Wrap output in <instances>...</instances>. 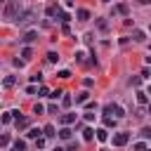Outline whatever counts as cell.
<instances>
[{"mask_svg": "<svg viewBox=\"0 0 151 151\" xmlns=\"http://www.w3.org/2000/svg\"><path fill=\"white\" fill-rule=\"evenodd\" d=\"M104 113H113V118H123L125 116V109L120 104H106L104 106Z\"/></svg>", "mask_w": 151, "mask_h": 151, "instance_id": "obj_1", "label": "cell"}, {"mask_svg": "<svg viewBox=\"0 0 151 151\" xmlns=\"http://www.w3.org/2000/svg\"><path fill=\"white\" fill-rule=\"evenodd\" d=\"M17 12H19V2L9 0V2H7V7H5V19H7V21H12Z\"/></svg>", "mask_w": 151, "mask_h": 151, "instance_id": "obj_2", "label": "cell"}, {"mask_svg": "<svg viewBox=\"0 0 151 151\" xmlns=\"http://www.w3.org/2000/svg\"><path fill=\"white\" fill-rule=\"evenodd\" d=\"M130 142V132H116L113 134V146H125Z\"/></svg>", "mask_w": 151, "mask_h": 151, "instance_id": "obj_3", "label": "cell"}, {"mask_svg": "<svg viewBox=\"0 0 151 151\" xmlns=\"http://www.w3.org/2000/svg\"><path fill=\"white\" fill-rule=\"evenodd\" d=\"M33 17H35V12H33V9L19 12V17H17V24H28V21H33Z\"/></svg>", "mask_w": 151, "mask_h": 151, "instance_id": "obj_4", "label": "cell"}, {"mask_svg": "<svg viewBox=\"0 0 151 151\" xmlns=\"http://www.w3.org/2000/svg\"><path fill=\"white\" fill-rule=\"evenodd\" d=\"M59 14H61V7H59L57 2L47 5V17H59Z\"/></svg>", "mask_w": 151, "mask_h": 151, "instance_id": "obj_5", "label": "cell"}, {"mask_svg": "<svg viewBox=\"0 0 151 151\" xmlns=\"http://www.w3.org/2000/svg\"><path fill=\"white\" fill-rule=\"evenodd\" d=\"M113 12H116V14L127 17V12H130V9H127V5H125V2H120V5H116V7H113Z\"/></svg>", "mask_w": 151, "mask_h": 151, "instance_id": "obj_6", "label": "cell"}, {"mask_svg": "<svg viewBox=\"0 0 151 151\" xmlns=\"http://www.w3.org/2000/svg\"><path fill=\"white\" fill-rule=\"evenodd\" d=\"M132 38H134L137 42H144V40H146V35H144V31H139V28H134V31H132Z\"/></svg>", "mask_w": 151, "mask_h": 151, "instance_id": "obj_7", "label": "cell"}, {"mask_svg": "<svg viewBox=\"0 0 151 151\" xmlns=\"http://www.w3.org/2000/svg\"><path fill=\"white\" fill-rule=\"evenodd\" d=\"M90 99V92H80V94H76V104H85Z\"/></svg>", "mask_w": 151, "mask_h": 151, "instance_id": "obj_8", "label": "cell"}, {"mask_svg": "<svg viewBox=\"0 0 151 151\" xmlns=\"http://www.w3.org/2000/svg\"><path fill=\"white\" fill-rule=\"evenodd\" d=\"M73 120H76V113H64V116H61V123H64V125H71Z\"/></svg>", "mask_w": 151, "mask_h": 151, "instance_id": "obj_9", "label": "cell"}, {"mask_svg": "<svg viewBox=\"0 0 151 151\" xmlns=\"http://www.w3.org/2000/svg\"><path fill=\"white\" fill-rule=\"evenodd\" d=\"M97 139H99V142H106V139H109V130L99 127V130H97Z\"/></svg>", "mask_w": 151, "mask_h": 151, "instance_id": "obj_10", "label": "cell"}, {"mask_svg": "<svg viewBox=\"0 0 151 151\" xmlns=\"http://www.w3.org/2000/svg\"><path fill=\"white\" fill-rule=\"evenodd\" d=\"M35 38H38V33H35V31H28V33H26V35H24L21 40H24V42H33Z\"/></svg>", "mask_w": 151, "mask_h": 151, "instance_id": "obj_11", "label": "cell"}, {"mask_svg": "<svg viewBox=\"0 0 151 151\" xmlns=\"http://www.w3.org/2000/svg\"><path fill=\"white\" fill-rule=\"evenodd\" d=\"M24 127H28V118H17V130H24Z\"/></svg>", "mask_w": 151, "mask_h": 151, "instance_id": "obj_12", "label": "cell"}, {"mask_svg": "<svg viewBox=\"0 0 151 151\" xmlns=\"http://www.w3.org/2000/svg\"><path fill=\"white\" fill-rule=\"evenodd\" d=\"M90 19V12L87 9H78V21H87Z\"/></svg>", "mask_w": 151, "mask_h": 151, "instance_id": "obj_13", "label": "cell"}, {"mask_svg": "<svg viewBox=\"0 0 151 151\" xmlns=\"http://www.w3.org/2000/svg\"><path fill=\"white\" fill-rule=\"evenodd\" d=\"M14 83H17V78H14V76H7V78L2 80V85H5V87H14Z\"/></svg>", "mask_w": 151, "mask_h": 151, "instance_id": "obj_14", "label": "cell"}, {"mask_svg": "<svg viewBox=\"0 0 151 151\" xmlns=\"http://www.w3.org/2000/svg\"><path fill=\"white\" fill-rule=\"evenodd\" d=\"M40 134H42V130H38V127H31V130H28V137H31V139H38Z\"/></svg>", "mask_w": 151, "mask_h": 151, "instance_id": "obj_15", "label": "cell"}, {"mask_svg": "<svg viewBox=\"0 0 151 151\" xmlns=\"http://www.w3.org/2000/svg\"><path fill=\"white\" fill-rule=\"evenodd\" d=\"M59 137H61V139H71V130H68V127L64 125V127L59 130Z\"/></svg>", "mask_w": 151, "mask_h": 151, "instance_id": "obj_16", "label": "cell"}, {"mask_svg": "<svg viewBox=\"0 0 151 151\" xmlns=\"http://www.w3.org/2000/svg\"><path fill=\"white\" fill-rule=\"evenodd\" d=\"M83 137H85L87 142H90V139H94V130H92V127H85V130H83Z\"/></svg>", "mask_w": 151, "mask_h": 151, "instance_id": "obj_17", "label": "cell"}, {"mask_svg": "<svg viewBox=\"0 0 151 151\" xmlns=\"http://www.w3.org/2000/svg\"><path fill=\"white\" fill-rule=\"evenodd\" d=\"M47 61H50V64H57V61H59V54H57V52H50V54H47Z\"/></svg>", "mask_w": 151, "mask_h": 151, "instance_id": "obj_18", "label": "cell"}, {"mask_svg": "<svg viewBox=\"0 0 151 151\" xmlns=\"http://www.w3.org/2000/svg\"><path fill=\"white\" fill-rule=\"evenodd\" d=\"M137 101H139V104H146V101H149L146 92H137Z\"/></svg>", "mask_w": 151, "mask_h": 151, "instance_id": "obj_19", "label": "cell"}, {"mask_svg": "<svg viewBox=\"0 0 151 151\" xmlns=\"http://www.w3.org/2000/svg\"><path fill=\"white\" fill-rule=\"evenodd\" d=\"M12 118H14V113H12V111L2 113V123H5V125H7V123H12Z\"/></svg>", "mask_w": 151, "mask_h": 151, "instance_id": "obj_20", "label": "cell"}, {"mask_svg": "<svg viewBox=\"0 0 151 151\" xmlns=\"http://www.w3.org/2000/svg\"><path fill=\"white\" fill-rule=\"evenodd\" d=\"M42 134H45V137H52V134H54V127H52V125H45V127H42Z\"/></svg>", "mask_w": 151, "mask_h": 151, "instance_id": "obj_21", "label": "cell"}, {"mask_svg": "<svg viewBox=\"0 0 151 151\" xmlns=\"http://www.w3.org/2000/svg\"><path fill=\"white\" fill-rule=\"evenodd\" d=\"M14 149H17V151H24V149H26V142H24V139H17V142H14Z\"/></svg>", "mask_w": 151, "mask_h": 151, "instance_id": "obj_22", "label": "cell"}, {"mask_svg": "<svg viewBox=\"0 0 151 151\" xmlns=\"http://www.w3.org/2000/svg\"><path fill=\"white\" fill-rule=\"evenodd\" d=\"M21 57H24V59H31V57H33V50H31V47H24Z\"/></svg>", "mask_w": 151, "mask_h": 151, "instance_id": "obj_23", "label": "cell"}, {"mask_svg": "<svg viewBox=\"0 0 151 151\" xmlns=\"http://www.w3.org/2000/svg\"><path fill=\"white\" fill-rule=\"evenodd\" d=\"M59 19H61L64 24H68V21H71V14H68V12H61V14H59Z\"/></svg>", "mask_w": 151, "mask_h": 151, "instance_id": "obj_24", "label": "cell"}, {"mask_svg": "<svg viewBox=\"0 0 151 151\" xmlns=\"http://www.w3.org/2000/svg\"><path fill=\"white\" fill-rule=\"evenodd\" d=\"M97 26H99V31H106V28H109V24H106L104 19H97Z\"/></svg>", "mask_w": 151, "mask_h": 151, "instance_id": "obj_25", "label": "cell"}, {"mask_svg": "<svg viewBox=\"0 0 151 151\" xmlns=\"http://www.w3.org/2000/svg\"><path fill=\"white\" fill-rule=\"evenodd\" d=\"M71 101H73V99H71L68 94H61V104H64V106H71Z\"/></svg>", "mask_w": 151, "mask_h": 151, "instance_id": "obj_26", "label": "cell"}, {"mask_svg": "<svg viewBox=\"0 0 151 151\" xmlns=\"http://www.w3.org/2000/svg\"><path fill=\"white\" fill-rule=\"evenodd\" d=\"M104 125H106V127H111V125H116V118H111V116H106V118H104Z\"/></svg>", "mask_w": 151, "mask_h": 151, "instance_id": "obj_27", "label": "cell"}, {"mask_svg": "<svg viewBox=\"0 0 151 151\" xmlns=\"http://www.w3.org/2000/svg\"><path fill=\"white\" fill-rule=\"evenodd\" d=\"M142 137L144 139H151V127H142Z\"/></svg>", "mask_w": 151, "mask_h": 151, "instance_id": "obj_28", "label": "cell"}, {"mask_svg": "<svg viewBox=\"0 0 151 151\" xmlns=\"http://www.w3.org/2000/svg\"><path fill=\"white\" fill-rule=\"evenodd\" d=\"M0 144H2V146H9V134H2V137H0Z\"/></svg>", "mask_w": 151, "mask_h": 151, "instance_id": "obj_29", "label": "cell"}, {"mask_svg": "<svg viewBox=\"0 0 151 151\" xmlns=\"http://www.w3.org/2000/svg\"><path fill=\"white\" fill-rule=\"evenodd\" d=\"M134 151H146V144H144V142H137V144H134Z\"/></svg>", "mask_w": 151, "mask_h": 151, "instance_id": "obj_30", "label": "cell"}, {"mask_svg": "<svg viewBox=\"0 0 151 151\" xmlns=\"http://www.w3.org/2000/svg\"><path fill=\"white\" fill-rule=\"evenodd\" d=\"M139 83H142V78H139V76H134V78H130V85H134V87H137Z\"/></svg>", "mask_w": 151, "mask_h": 151, "instance_id": "obj_31", "label": "cell"}, {"mask_svg": "<svg viewBox=\"0 0 151 151\" xmlns=\"http://www.w3.org/2000/svg\"><path fill=\"white\" fill-rule=\"evenodd\" d=\"M59 78H71V71H66V68H64V71H59Z\"/></svg>", "mask_w": 151, "mask_h": 151, "instance_id": "obj_32", "label": "cell"}, {"mask_svg": "<svg viewBox=\"0 0 151 151\" xmlns=\"http://www.w3.org/2000/svg\"><path fill=\"white\" fill-rule=\"evenodd\" d=\"M40 80H42V76H40V73H35V76H31V83H40Z\"/></svg>", "mask_w": 151, "mask_h": 151, "instance_id": "obj_33", "label": "cell"}, {"mask_svg": "<svg viewBox=\"0 0 151 151\" xmlns=\"http://www.w3.org/2000/svg\"><path fill=\"white\" fill-rule=\"evenodd\" d=\"M38 94H40V97H50V92H47V87H40V90H38Z\"/></svg>", "mask_w": 151, "mask_h": 151, "instance_id": "obj_34", "label": "cell"}, {"mask_svg": "<svg viewBox=\"0 0 151 151\" xmlns=\"http://www.w3.org/2000/svg\"><path fill=\"white\" fill-rule=\"evenodd\" d=\"M61 94H64V92H59V90H54V92H50V97H52V99H59Z\"/></svg>", "mask_w": 151, "mask_h": 151, "instance_id": "obj_35", "label": "cell"}, {"mask_svg": "<svg viewBox=\"0 0 151 151\" xmlns=\"http://www.w3.org/2000/svg\"><path fill=\"white\" fill-rule=\"evenodd\" d=\"M33 111H35V113H42V111H45V106H42V104H35V106H33Z\"/></svg>", "mask_w": 151, "mask_h": 151, "instance_id": "obj_36", "label": "cell"}, {"mask_svg": "<svg viewBox=\"0 0 151 151\" xmlns=\"http://www.w3.org/2000/svg\"><path fill=\"white\" fill-rule=\"evenodd\" d=\"M35 146H38V149H42V146H45V139H42V137H38V139H35Z\"/></svg>", "mask_w": 151, "mask_h": 151, "instance_id": "obj_37", "label": "cell"}, {"mask_svg": "<svg viewBox=\"0 0 151 151\" xmlns=\"http://www.w3.org/2000/svg\"><path fill=\"white\" fill-rule=\"evenodd\" d=\"M76 59L78 61H85V52H76Z\"/></svg>", "mask_w": 151, "mask_h": 151, "instance_id": "obj_38", "label": "cell"}, {"mask_svg": "<svg viewBox=\"0 0 151 151\" xmlns=\"http://www.w3.org/2000/svg\"><path fill=\"white\" fill-rule=\"evenodd\" d=\"M26 94H35V85H28L26 87Z\"/></svg>", "mask_w": 151, "mask_h": 151, "instance_id": "obj_39", "label": "cell"}, {"mask_svg": "<svg viewBox=\"0 0 151 151\" xmlns=\"http://www.w3.org/2000/svg\"><path fill=\"white\" fill-rule=\"evenodd\" d=\"M66 151H78V144H73V146H68Z\"/></svg>", "mask_w": 151, "mask_h": 151, "instance_id": "obj_40", "label": "cell"}, {"mask_svg": "<svg viewBox=\"0 0 151 151\" xmlns=\"http://www.w3.org/2000/svg\"><path fill=\"white\" fill-rule=\"evenodd\" d=\"M73 2H76V0H66V5H68V7H73Z\"/></svg>", "mask_w": 151, "mask_h": 151, "instance_id": "obj_41", "label": "cell"}, {"mask_svg": "<svg viewBox=\"0 0 151 151\" xmlns=\"http://www.w3.org/2000/svg\"><path fill=\"white\" fill-rule=\"evenodd\" d=\"M139 2H142V5H149V2H151V0H139Z\"/></svg>", "mask_w": 151, "mask_h": 151, "instance_id": "obj_42", "label": "cell"}, {"mask_svg": "<svg viewBox=\"0 0 151 151\" xmlns=\"http://www.w3.org/2000/svg\"><path fill=\"white\" fill-rule=\"evenodd\" d=\"M54 151H66V149H61V146H57V149H54Z\"/></svg>", "mask_w": 151, "mask_h": 151, "instance_id": "obj_43", "label": "cell"}, {"mask_svg": "<svg viewBox=\"0 0 151 151\" xmlns=\"http://www.w3.org/2000/svg\"><path fill=\"white\" fill-rule=\"evenodd\" d=\"M146 94H151V85H149V90H146Z\"/></svg>", "mask_w": 151, "mask_h": 151, "instance_id": "obj_44", "label": "cell"}, {"mask_svg": "<svg viewBox=\"0 0 151 151\" xmlns=\"http://www.w3.org/2000/svg\"><path fill=\"white\" fill-rule=\"evenodd\" d=\"M101 2H111V0H101Z\"/></svg>", "mask_w": 151, "mask_h": 151, "instance_id": "obj_45", "label": "cell"}, {"mask_svg": "<svg viewBox=\"0 0 151 151\" xmlns=\"http://www.w3.org/2000/svg\"><path fill=\"white\" fill-rule=\"evenodd\" d=\"M14 151H17V149H14Z\"/></svg>", "mask_w": 151, "mask_h": 151, "instance_id": "obj_46", "label": "cell"}]
</instances>
